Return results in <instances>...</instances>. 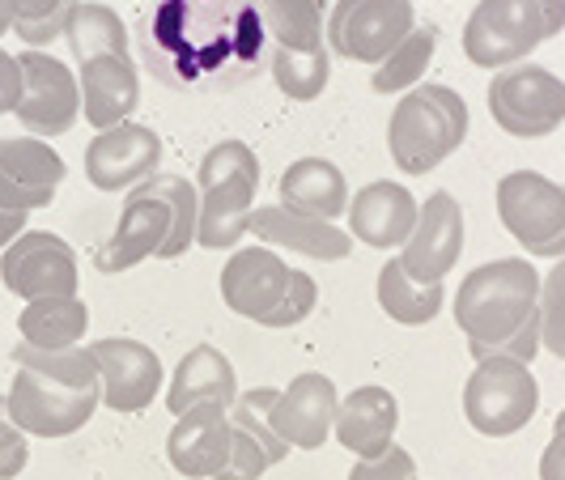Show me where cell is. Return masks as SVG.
Instances as JSON below:
<instances>
[{"instance_id":"obj_1","label":"cell","mask_w":565,"mask_h":480,"mask_svg":"<svg viewBox=\"0 0 565 480\" xmlns=\"http://www.w3.org/2000/svg\"><path fill=\"white\" fill-rule=\"evenodd\" d=\"M264 39L259 0H162L149 18L145 56L170 89L222 94L252 82Z\"/></svg>"},{"instance_id":"obj_2","label":"cell","mask_w":565,"mask_h":480,"mask_svg":"<svg viewBox=\"0 0 565 480\" xmlns=\"http://www.w3.org/2000/svg\"><path fill=\"white\" fill-rule=\"evenodd\" d=\"M540 311V273L532 259H493L472 268L455 294V323L468 337V353L498 358Z\"/></svg>"},{"instance_id":"obj_3","label":"cell","mask_w":565,"mask_h":480,"mask_svg":"<svg viewBox=\"0 0 565 480\" xmlns=\"http://www.w3.org/2000/svg\"><path fill=\"white\" fill-rule=\"evenodd\" d=\"M222 298L259 328H294L315 311V277L289 268L273 247H238L222 268Z\"/></svg>"},{"instance_id":"obj_4","label":"cell","mask_w":565,"mask_h":480,"mask_svg":"<svg viewBox=\"0 0 565 480\" xmlns=\"http://www.w3.org/2000/svg\"><path fill=\"white\" fill-rule=\"evenodd\" d=\"M255 188H259V158L247 141H217L200 158L196 247L230 252L243 243V234H252Z\"/></svg>"},{"instance_id":"obj_5","label":"cell","mask_w":565,"mask_h":480,"mask_svg":"<svg viewBox=\"0 0 565 480\" xmlns=\"http://www.w3.org/2000/svg\"><path fill=\"white\" fill-rule=\"evenodd\" d=\"M468 103L451 85H417L408 89L387 124V153L399 174H429L443 167L468 137Z\"/></svg>"},{"instance_id":"obj_6","label":"cell","mask_w":565,"mask_h":480,"mask_svg":"<svg viewBox=\"0 0 565 480\" xmlns=\"http://www.w3.org/2000/svg\"><path fill=\"white\" fill-rule=\"evenodd\" d=\"M565 30V0H481L463 26V56L502 73Z\"/></svg>"},{"instance_id":"obj_7","label":"cell","mask_w":565,"mask_h":480,"mask_svg":"<svg viewBox=\"0 0 565 480\" xmlns=\"http://www.w3.org/2000/svg\"><path fill=\"white\" fill-rule=\"evenodd\" d=\"M498 217L532 259L565 255V183L540 170H510L498 183Z\"/></svg>"},{"instance_id":"obj_8","label":"cell","mask_w":565,"mask_h":480,"mask_svg":"<svg viewBox=\"0 0 565 480\" xmlns=\"http://www.w3.org/2000/svg\"><path fill=\"white\" fill-rule=\"evenodd\" d=\"M489 115L493 124L519 137V141H540L553 137L565 124V82L548 73L544 64H514L489 77Z\"/></svg>"},{"instance_id":"obj_9","label":"cell","mask_w":565,"mask_h":480,"mask_svg":"<svg viewBox=\"0 0 565 480\" xmlns=\"http://www.w3.org/2000/svg\"><path fill=\"white\" fill-rule=\"evenodd\" d=\"M540 408V383L532 366L510 358H484L463 383V417L484 438H510L527 429Z\"/></svg>"},{"instance_id":"obj_10","label":"cell","mask_w":565,"mask_h":480,"mask_svg":"<svg viewBox=\"0 0 565 480\" xmlns=\"http://www.w3.org/2000/svg\"><path fill=\"white\" fill-rule=\"evenodd\" d=\"M413 26H417L413 0H337L323 39L337 56L379 68L413 34Z\"/></svg>"},{"instance_id":"obj_11","label":"cell","mask_w":565,"mask_h":480,"mask_svg":"<svg viewBox=\"0 0 565 480\" xmlns=\"http://www.w3.org/2000/svg\"><path fill=\"white\" fill-rule=\"evenodd\" d=\"M9 417L26 438H68L89 425V417L103 404V387H64L34 370L13 374L9 383Z\"/></svg>"},{"instance_id":"obj_12","label":"cell","mask_w":565,"mask_h":480,"mask_svg":"<svg viewBox=\"0 0 565 480\" xmlns=\"http://www.w3.org/2000/svg\"><path fill=\"white\" fill-rule=\"evenodd\" d=\"M0 281L22 302L77 298V255L52 230H26L0 252Z\"/></svg>"},{"instance_id":"obj_13","label":"cell","mask_w":565,"mask_h":480,"mask_svg":"<svg viewBox=\"0 0 565 480\" xmlns=\"http://www.w3.org/2000/svg\"><path fill=\"white\" fill-rule=\"evenodd\" d=\"M22 103H18V119L30 137L47 141V137H64L77 115H82V85L77 73L64 60L47 56L39 47H26L22 56Z\"/></svg>"},{"instance_id":"obj_14","label":"cell","mask_w":565,"mask_h":480,"mask_svg":"<svg viewBox=\"0 0 565 480\" xmlns=\"http://www.w3.org/2000/svg\"><path fill=\"white\" fill-rule=\"evenodd\" d=\"M94 366H98V387H103V404L111 413H145L158 387H162V358L132 337H107L89 344Z\"/></svg>"},{"instance_id":"obj_15","label":"cell","mask_w":565,"mask_h":480,"mask_svg":"<svg viewBox=\"0 0 565 480\" xmlns=\"http://www.w3.org/2000/svg\"><path fill=\"white\" fill-rule=\"evenodd\" d=\"M459 252H463V209L455 204L451 192H434L417 209V226L399 247V264L413 281L438 285L443 277H451Z\"/></svg>"},{"instance_id":"obj_16","label":"cell","mask_w":565,"mask_h":480,"mask_svg":"<svg viewBox=\"0 0 565 480\" xmlns=\"http://www.w3.org/2000/svg\"><path fill=\"white\" fill-rule=\"evenodd\" d=\"M162 162V137L145 124H119L98 132L85 149V179L98 192H124V188H141L145 179H153V170Z\"/></svg>"},{"instance_id":"obj_17","label":"cell","mask_w":565,"mask_h":480,"mask_svg":"<svg viewBox=\"0 0 565 480\" xmlns=\"http://www.w3.org/2000/svg\"><path fill=\"white\" fill-rule=\"evenodd\" d=\"M337 383L319 370H307L289 387H281L268 422L289 451H319V447H328V434L337 429Z\"/></svg>"},{"instance_id":"obj_18","label":"cell","mask_w":565,"mask_h":480,"mask_svg":"<svg viewBox=\"0 0 565 480\" xmlns=\"http://www.w3.org/2000/svg\"><path fill=\"white\" fill-rule=\"evenodd\" d=\"M170 204L158 192H149V188H132V196L124 200V213H119V222H115L111 238L94 252V268L98 273H128V268H137L141 259L162 252V243L170 238Z\"/></svg>"},{"instance_id":"obj_19","label":"cell","mask_w":565,"mask_h":480,"mask_svg":"<svg viewBox=\"0 0 565 480\" xmlns=\"http://www.w3.org/2000/svg\"><path fill=\"white\" fill-rule=\"evenodd\" d=\"M417 200L396 179H374L358 196H349V234L374 252H396L417 226Z\"/></svg>"},{"instance_id":"obj_20","label":"cell","mask_w":565,"mask_h":480,"mask_svg":"<svg viewBox=\"0 0 565 480\" xmlns=\"http://www.w3.org/2000/svg\"><path fill=\"white\" fill-rule=\"evenodd\" d=\"M234 425L226 408H192L183 413L167 438L170 468L188 480H217L230 463Z\"/></svg>"},{"instance_id":"obj_21","label":"cell","mask_w":565,"mask_h":480,"mask_svg":"<svg viewBox=\"0 0 565 480\" xmlns=\"http://www.w3.org/2000/svg\"><path fill=\"white\" fill-rule=\"evenodd\" d=\"M77 85H82V115L94 132H107L128 124L141 107V73L132 56H98L77 64Z\"/></svg>"},{"instance_id":"obj_22","label":"cell","mask_w":565,"mask_h":480,"mask_svg":"<svg viewBox=\"0 0 565 480\" xmlns=\"http://www.w3.org/2000/svg\"><path fill=\"white\" fill-rule=\"evenodd\" d=\"M234 399H238V374L217 344H196L170 374L167 408L174 417H183L192 408H226L230 413Z\"/></svg>"},{"instance_id":"obj_23","label":"cell","mask_w":565,"mask_h":480,"mask_svg":"<svg viewBox=\"0 0 565 480\" xmlns=\"http://www.w3.org/2000/svg\"><path fill=\"white\" fill-rule=\"evenodd\" d=\"M396 425H399V399L379 387V383H366L358 392L340 399L337 408V442L344 451H353L358 459H379L396 442Z\"/></svg>"},{"instance_id":"obj_24","label":"cell","mask_w":565,"mask_h":480,"mask_svg":"<svg viewBox=\"0 0 565 480\" xmlns=\"http://www.w3.org/2000/svg\"><path fill=\"white\" fill-rule=\"evenodd\" d=\"M252 234L268 247H281V252L307 255V259H344L353 252V234L340 230L337 222H315V217H298L281 204H259L252 213Z\"/></svg>"},{"instance_id":"obj_25","label":"cell","mask_w":565,"mask_h":480,"mask_svg":"<svg viewBox=\"0 0 565 480\" xmlns=\"http://www.w3.org/2000/svg\"><path fill=\"white\" fill-rule=\"evenodd\" d=\"M281 209L315 222H337L349 209V183L328 158H298L281 174Z\"/></svg>"},{"instance_id":"obj_26","label":"cell","mask_w":565,"mask_h":480,"mask_svg":"<svg viewBox=\"0 0 565 480\" xmlns=\"http://www.w3.org/2000/svg\"><path fill=\"white\" fill-rule=\"evenodd\" d=\"M379 307H383L387 319H396L404 328H422V323H434L438 311L447 307V289H443V281L438 285L413 281L396 255V259H387L379 268Z\"/></svg>"},{"instance_id":"obj_27","label":"cell","mask_w":565,"mask_h":480,"mask_svg":"<svg viewBox=\"0 0 565 480\" xmlns=\"http://www.w3.org/2000/svg\"><path fill=\"white\" fill-rule=\"evenodd\" d=\"M64 43L77 56V64L98 56H128V26L111 4L77 0L68 22H64Z\"/></svg>"},{"instance_id":"obj_28","label":"cell","mask_w":565,"mask_h":480,"mask_svg":"<svg viewBox=\"0 0 565 480\" xmlns=\"http://www.w3.org/2000/svg\"><path fill=\"white\" fill-rule=\"evenodd\" d=\"M85 328H89V307L82 298H43V302H26V311L18 314V332L34 349L82 344Z\"/></svg>"},{"instance_id":"obj_29","label":"cell","mask_w":565,"mask_h":480,"mask_svg":"<svg viewBox=\"0 0 565 480\" xmlns=\"http://www.w3.org/2000/svg\"><path fill=\"white\" fill-rule=\"evenodd\" d=\"M259 13L268 39L285 52H315L328 43V0H259Z\"/></svg>"},{"instance_id":"obj_30","label":"cell","mask_w":565,"mask_h":480,"mask_svg":"<svg viewBox=\"0 0 565 480\" xmlns=\"http://www.w3.org/2000/svg\"><path fill=\"white\" fill-rule=\"evenodd\" d=\"M0 170L39 196H56V188L68 174L64 158L39 137H0Z\"/></svg>"},{"instance_id":"obj_31","label":"cell","mask_w":565,"mask_h":480,"mask_svg":"<svg viewBox=\"0 0 565 480\" xmlns=\"http://www.w3.org/2000/svg\"><path fill=\"white\" fill-rule=\"evenodd\" d=\"M434 52H438V30L413 26V34L374 68V77H370L374 94H408V89H417L422 77L429 73Z\"/></svg>"},{"instance_id":"obj_32","label":"cell","mask_w":565,"mask_h":480,"mask_svg":"<svg viewBox=\"0 0 565 480\" xmlns=\"http://www.w3.org/2000/svg\"><path fill=\"white\" fill-rule=\"evenodd\" d=\"M13 366L34 370L64 387H98V366L89 344H68V349H34V344H13Z\"/></svg>"},{"instance_id":"obj_33","label":"cell","mask_w":565,"mask_h":480,"mask_svg":"<svg viewBox=\"0 0 565 480\" xmlns=\"http://www.w3.org/2000/svg\"><path fill=\"white\" fill-rule=\"evenodd\" d=\"M145 188L149 192H158V196L170 204V238L162 243V252L158 259H179V255L188 252L192 243H196V230H200V192L192 188V179H183V174H153V179H145Z\"/></svg>"},{"instance_id":"obj_34","label":"cell","mask_w":565,"mask_h":480,"mask_svg":"<svg viewBox=\"0 0 565 480\" xmlns=\"http://www.w3.org/2000/svg\"><path fill=\"white\" fill-rule=\"evenodd\" d=\"M273 82L285 98L294 103H315L328 82H332V60H328V43L315 47V52H273Z\"/></svg>"},{"instance_id":"obj_35","label":"cell","mask_w":565,"mask_h":480,"mask_svg":"<svg viewBox=\"0 0 565 480\" xmlns=\"http://www.w3.org/2000/svg\"><path fill=\"white\" fill-rule=\"evenodd\" d=\"M277 396H281L277 387H252V392H238L234 408H230V425L243 429L247 438H255L273 463H281L285 455H289V447L281 442V434H277L273 422H268V413H273Z\"/></svg>"},{"instance_id":"obj_36","label":"cell","mask_w":565,"mask_h":480,"mask_svg":"<svg viewBox=\"0 0 565 480\" xmlns=\"http://www.w3.org/2000/svg\"><path fill=\"white\" fill-rule=\"evenodd\" d=\"M73 4L77 0H13V34L43 52L52 39H64Z\"/></svg>"},{"instance_id":"obj_37","label":"cell","mask_w":565,"mask_h":480,"mask_svg":"<svg viewBox=\"0 0 565 480\" xmlns=\"http://www.w3.org/2000/svg\"><path fill=\"white\" fill-rule=\"evenodd\" d=\"M540 340L553 358H565V255L540 273Z\"/></svg>"},{"instance_id":"obj_38","label":"cell","mask_w":565,"mask_h":480,"mask_svg":"<svg viewBox=\"0 0 565 480\" xmlns=\"http://www.w3.org/2000/svg\"><path fill=\"white\" fill-rule=\"evenodd\" d=\"M30 463V442L26 434L13 425L9 417V399L0 396V480H13L22 477Z\"/></svg>"},{"instance_id":"obj_39","label":"cell","mask_w":565,"mask_h":480,"mask_svg":"<svg viewBox=\"0 0 565 480\" xmlns=\"http://www.w3.org/2000/svg\"><path fill=\"white\" fill-rule=\"evenodd\" d=\"M273 468V459L264 455V447L247 438L243 429H234V442H230V463L222 468L217 480H259L264 472Z\"/></svg>"},{"instance_id":"obj_40","label":"cell","mask_w":565,"mask_h":480,"mask_svg":"<svg viewBox=\"0 0 565 480\" xmlns=\"http://www.w3.org/2000/svg\"><path fill=\"white\" fill-rule=\"evenodd\" d=\"M349 480H417V463L404 447L392 442L379 459H358Z\"/></svg>"},{"instance_id":"obj_41","label":"cell","mask_w":565,"mask_h":480,"mask_svg":"<svg viewBox=\"0 0 565 480\" xmlns=\"http://www.w3.org/2000/svg\"><path fill=\"white\" fill-rule=\"evenodd\" d=\"M22 103V64L0 47V115H13Z\"/></svg>"},{"instance_id":"obj_42","label":"cell","mask_w":565,"mask_h":480,"mask_svg":"<svg viewBox=\"0 0 565 480\" xmlns=\"http://www.w3.org/2000/svg\"><path fill=\"white\" fill-rule=\"evenodd\" d=\"M540 480H565V408L553 422V438L540 455Z\"/></svg>"},{"instance_id":"obj_43","label":"cell","mask_w":565,"mask_h":480,"mask_svg":"<svg viewBox=\"0 0 565 480\" xmlns=\"http://www.w3.org/2000/svg\"><path fill=\"white\" fill-rule=\"evenodd\" d=\"M52 196H39V192H26L22 183H13L4 170H0V209H13V213H34V209H47Z\"/></svg>"},{"instance_id":"obj_44","label":"cell","mask_w":565,"mask_h":480,"mask_svg":"<svg viewBox=\"0 0 565 480\" xmlns=\"http://www.w3.org/2000/svg\"><path fill=\"white\" fill-rule=\"evenodd\" d=\"M26 222L30 213H13V209H0V252L18 238V234H26Z\"/></svg>"},{"instance_id":"obj_45","label":"cell","mask_w":565,"mask_h":480,"mask_svg":"<svg viewBox=\"0 0 565 480\" xmlns=\"http://www.w3.org/2000/svg\"><path fill=\"white\" fill-rule=\"evenodd\" d=\"M13 30V0H0V39Z\"/></svg>"}]
</instances>
